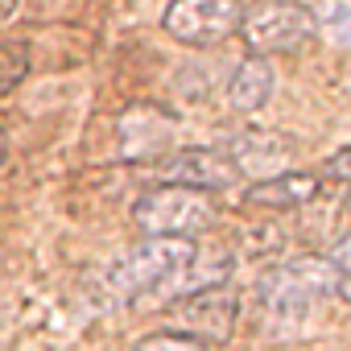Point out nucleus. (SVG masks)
Here are the masks:
<instances>
[{"mask_svg": "<svg viewBox=\"0 0 351 351\" xmlns=\"http://www.w3.org/2000/svg\"><path fill=\"white\" fill-rule=\"evenodd\" d=\"M335 285H339V269L326 256H298L273 265L256 281V306L277 335H289L310 322V314L318 310L322 298L335 293Z\"/></svg>", "mask_w": 351, "mask_h": 351, "instance_id": "nucleus-1", "label": "nucleus"}, {"mask_svg": "<svg viewBox=\"0 0 351 351\" xmlns=\"http://www.w3.org/2000/svg\"><path fill=\"white\" fill-rule=\"evenodd\" d=\"M199 244L186 236H145L136 248H128L120 261L108 265L104 273V289L116 302H136L145 293H173L178 277L186 273V265L195 261Z\"/></svg>", "mask_w": 351, "mask_h": 351, "instance_id": "nucleus-2", "label": "nucleus"}, {"mask_svg": "<svg viewBox=\"0 0 351 351\" xmlns=\"http://www.w3.org/2000/svg\"><path fill=\"white\" fill-rule=\"evenodd\" d=\"M132 223L145 236H186V240H195L199 232H207L215 223V203H211L207 191L161 182V186L145 191L132 203Z\"/></svg>", "mask_w": 351, "mask_h": 351, "instance_id": "nucleus-3", "label": "nucleus"}, {"mask_svg": "<svg viewBox=\"0 0 351 351\" xmlns=\"http://www.w3.org/2000/svg\"><path fill=\"white\" fill-rule=\"evenodd\" d=\"M240 38L248 46V54H261V58L293 54L314 38L310 5H298V0H261L256 9H244Z\"/></svg>", "mask_w": 351, "mask_h": 351, "instance_id": "nucleus-4", "label": "nucleus"}, {"mask_svg": "<svg viewBox=\"0 0 351 351\" xmlns=\"http://www.w3.org/2000/svg\"><path fill=\"white\" fill-rule=\"evenodd\" d=\"M244 9H248L244 0H169L161 29L191 50H207L240 34Z\"/></svg>", "mask_w": 351, "mask_h": 351, "instance_id": "nucleus-5", "label": "nucleus"}, {"mask_svg": "<svg viewBox=\"0 0 351 351\" xmlns=\"http://www.w3.org/2000/svg\"><path fill=\"white\" fill-rule=\"evenodd\" d=\"M173 330H182L207 347L215 343H228L232 330H236V318H240V298L228 289V285H207V289H191L182 298H173Z\"/></svg>", "mask_w": 351, "mask_h": 351, "instance_id": "nucleus-6", "label": "nucleus"}, {"mask_svg": "<svg viewBox=\"0 0 351 351\" xmlns=\"http://www.w3.org/2000/svg\"><path fill=\"white\" fill-rule=\"evenodd\" d=\"M157 173H161V182H173V186H195V191H228L240 182V169L236 161L223 153V149H178V153H169L157 161Z\"/></svg>", "mask_w": 351, "mask_h": 351, "instance_id": "nucleus-7", "label": "nucleus"}, {"mask_svg": "<svg viewBox=\"0 0 351 351\" xmlns=\"http://www.w3.org/2000/svg\"><path fill=\"white\" fill-rule=\"evenodd\" d=\"M318 191H322V178H318V173L281 169V173H269V178H256V182L244 191V203L269 207V211H293V207L314 203Z\"/></svg>", "mask_w": 351, "mask_h": 351, "instance_id": "nucleus-8", "label": "nucleus"}, {"mask_svg": "<svg viewBox=\"0 0 351 351\" xmlns=\"http://www.w3.org/2000/svg\"><path fill=\"white\" fill-rule=\"evenodd\" d=\"M223 153L236 161L240 173H261V178H269V173H281L277 165H285L293 157V145L273 128H244Z\"/></svg>", "mask_w": 351, "mask_h": 351, "instance_id": "nucleus-9", "label": "nucleus"}, {"mask_svg": "<svg viewBox=\"0 0 351 351\" xmlns=\"http://www.w3.org/2000/svg\"><path fill=\"white\" fill-rule=\"evenodd\" d=\"M169 132H173V116L161 112V108L145 104V108L124 112V120H120L124 157H153V153H161L165 141H169Z\"/></svg>", "mask_w": 351, "mask_h": 351, "instance_id": "nucleus-10", "label": "nucleus"}, {"mask_svg": "<svg viewBox=\"0 0 351 351\" xmlns=\"http://www.w3.org/2000/svg\"><path fill=\"white\" fill-rule=\"evenodd\" d=\"M273 87H277L273 62L261 58V54H248L244 62H236V71L228 79V104L236 112H256L273 99Z\"/></svg>", "mask_w": 351, "mask_h": 351, "instance_id": "nucleus-11", "label": "nucleus"}, {"mask_svg": "<svg viewBox=\"0 0 351 351\" xmlns=\"http://www.w3.org/2000/svg\"><path fill=\"white\" fill-rule=\"evenodd\" d=\"M310 17H314V34H322L339 50H351V0H314Z\"/></svg>", "mask_w": 351, "mask_h": 351, "instance_id": "nucleus-12", "label": "nucleus"}, {"mask_svg": "<svg viewBox=\"0 0 351 351\" xmlns=\"http://www.w3.org/2000/svg\"><path fill=\"white\" fill-rule=\"evenodd\" d=\"M25 75H29V46L25 42H0V95L21 87Z\"/></svg>", "mask_w": 351, "mask_h": 351, "instance_id": "nucleus-13", "label": "nucleus"}, {"mask_svg": "<svg viewBox=\"0 0 351 351\" xmlns=\"http://www.w3.org/2000/svg\"><path fill=\"white\" fill-rule=\"evenodd\" d=\"M132 351H211V347L182 335V330H157V335H145Z\"/></svg>", "mask_w": 351, "mask_h": 351, "instance_id": "nucleus-14", "label": "nucleus"}, {"mask_svg": "<svg viewBox=\"0 0 351 351\" xmlns=\"http://www.w3.org/2000/svg\"><path fill=\"white\" fill-rule=\"evenodd\" d=\"M322 178H330V182H347V186H351V145L339 149V153H330V157L322 161Z\"/></svg>", "mask_w": 351, "mask_h": 351, "instance_id": "nucleus-15", "label": "nucleus"}, {"mask_svg": "<svg viewBox=\"0 0 351 351\" xmlns=\"http://www.w3.org/2000/svg\"><path fill=\"white\" fill-rule=\"evenodd\" d=\"M326 261H330L339 273H351V236H343V240L330 248V256H326Z\"/></svg>", "mask_w": 351, "mask_h": 351, "instance_id": "nucleus-16", "label": "nucleus"}, {"mask_svg": "<svg viewBox=\"0 0 351 351\" xmlns=\"http://www.w3.org/2000/svg\"><path fill=\"white\" fill-rule=\"evenodd\" d=\"M17 9H21V0H0V25L13 21V17H17Z\"/></svg>", "mask_w": 351, "mask_h": 351, "instance_id": "nucleus-17", "label": "nucleus"}, {"mask_svg": "<svg viewBox=\"0 0 351 351\" xmlns=\"http://www.w3.org/2000/svg\"><path fill=\"white\" fill-rule=\"evenodd\" d=\"M335 293L351 306V273H339V285H335Z\"/></svg>", "mask_w": 351, "mask_h": 351, "instance_id": "nucleus-18", "label": "nucleus"}, {"mask_svg": "<svg viewBox=\"0 0 351 351\" xmlns=\"http://www.w3.org/2000/svg\"><path fill=\"white\" fill-rule=\"evenodd\" d=\"M5 161H9V132L0 128V165H5Z\"/></svg>", "mask_w": 351, "mask_h": 351, "instance_id": "nucleus-19", "label": "nucleus"}]
</instances>
